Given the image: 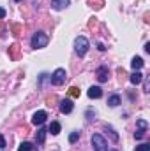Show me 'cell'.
I'll use <instances>...</instances> for the list:
<instances>
[{"mask_svg":"<svg viewBox=\"0 0 150 151\" xmlns=\"http://www.w3.org/2000/svg\"><path fill=\"white\" fill-rule=\"evenodd\" d=\"M73 109H74V104H73V100H71V99H64V100L60 102V113H62V114L73 113Z\"/></svg>","mask_w":150,"mask_h":151,"instance_id":"5","label":"cell"},{"mask_svg":"<svg viewBox=\"0 0 150 151\" xmlns=\"http://www.w3.org/2000/svg\"><path fill=\"white\" fill-rule=\"evenodd\" d=\"M78 139H79V132H73V134L69 135V142H71V144H74Z\"/></svg>","mask_w":150,"mask_h":151,"instance_id":"17","label":"cell"},{"mask_svg":"<svg viewBox=\"0 0 150 151\" xmlns=\"http://www.w3.org/2000/svg\"><path fill=\"white\" fill-rule=\"evenodd\" d=\"M48 42H50V39H48V35H46L44 32H36V34L32 35V39H30V46H32L34 49H42V47H46Z\"/></svg>","mask_w":150,"mask_h":151,"instance_id":"1","label":"cell"},{"mask_svg":"<svg viewBox=\"0 0 150 151\" xmlns=\"http://www.w3.org/2000/svg\"><path fill=\"white\" fill-rule=\"evenodd\" d=\"M108 151H117V150H108Z\"/></svg>","mask_w":150,"mask_h":151,"instance_id":"26","label":"cell"},{"mask_svg":"<svg viewBox=\"0 0 150 151\" xmlns=\"http://www.w3.org/2000/svg\"><path fill=\"white\" fill-rule=\"evenodd\" d=\"M66 79H67V74H66V70H64V69H57L53 74L50 76V83H51V84H55V86L64 84V83H66Z\"/></svg>","mask_w":150,"mask_h":151,"instance_id":"4","label":"cell"},{"mask_svg":"<svg viewBox=\"0 0 150 151\" xmlns=\"http://www.w3.org/2000/svg\"><path fill=\"white\" fill-rule=\"evenodd\" d=\"M88 47H90V44H88V39L87 37L78 35V37L74 39V53L78 56H85L87 51H88Z\"/></svg>","mask_w":150,"mask_h":151,"instance_id":"2","label":"cell"},{"mask_svg":"<svg viewBox=\"0 0 150 151\" xmlns=\"http://www.w3.org/2000/svg\"><path fill=\"white\" fill-rule=\"evenodd\" d=\"M108 74H110L108 67H106V65H101V67L97 69V81H99V83H106L108 77H110Z\"/></svg>","mask_w":150,"mask_h":151,"instance_id":"6","label":"cell"},{"mask_svg":"<svg viewBox=\"0 0 150 151\" xmlns=\"http://www.w3.org/2000/svg\"><path fill=\"white\" fill-rule=\"evenodd\" d=\"M34 150H36V146L30 144V142H21L20 148H18V151H34Z\"/></svg>","mask_w":150,"mask_h":151,"instance_id":"15","label":"cell"},{"mask_svg":"<svg viewBox=\"0 0 150 151\" xmlns=\"http://www.w3.org/2000/svg\"><path fill=\"white\" fill-rule=\"evenodd\" d=\"M5 148V139H4V135H0V150H4Z\"/></svg>","mask_w":150,"mask_h":151,"instance_id":"23","label":"cell"},{"mask_svg":"<svg viewBox=\"0 0 150 151\" xmlns=\"http://www.w3.org/2000/svg\"><path fill=\"white\" fill-rule=\"evenodd\" d=\"M145 134H147V130H140V128H138V130L134 132V137H136V139H143Z\"/></svg>","mask_w":150,"mask_h":151,"instance_id":"19","label":"cell"},{"mask_svg":"<svg viewBox=\"0 0 150 151\" xmlns=\"http://www.w3.org/2000/svg\"><path fill=\"white\" fill-rule=\"evenodd\" d=\"M95 118V111H92V109H88L87 111V121H92Z\"/></svg>","mask_w":150,"mask_h":151,"instance_id":"21","label":"cell"},{"mask_svg":"<svg viewBox=\"0 0 150 151\" xmlns=\"http://www.w3.org/2000/svg\"><path fill=\"white\" fill-rule=\"evenodd\" d=\"M4 18H5V9L0 7V19H4Z\"/></svg>","mask_w":150,"mask_h":151,"instance_id":"24","label":"cell"},{"mask_svg":"<svg viewBox=\"0 0 150 151\" xmlns=\"http://www.w3.org/2000/svg\"><path fill=\"white\" fill-rule=\"evenodd\" d=\"M118 104H120V97L118 95H110L108 97V106L110 107H117Z\"/></svg>","mask_w":150,"mask_h":151,"instance_id":"14","label":"cell"},{"mask_svg":"<svg viewBox=\"0 0 150 151\" xmlns=\"http://www.w3.org/2000/svg\"><path fill=\"white\" fill-rule=\"evenodd\" d=\"M46 134H48V130H46V128H42V127H39L37 134H36V141H37V144H42V142H44Z\"/></svg>","mask_w":150,"mask_h":151,"instance_id":"11","label":"cell"},{"mask_svg":"<svg viewBox=\"0 0 150 151\" xmlns=\"http://www.w3.org/2000/svg\"><path fill=\"white\" fill-rule=\"evenodd\" d=\"M69 4H71V0H51V7L55 11H62L66 7H69Z\"/></svg>","mask_w":150,"mask_h":151,"instance_id":"8","label":"cell"},{"mask_svg":"<svg viewBox=\"0 0 150 151\" xmlns=\"http://www.w3.org/2000/svg\"><path fill=\"white\" fill-rule=\"evenodd\" d=\"M143 65H145V62H143V58H140V56H134L133 62H131V67H133L134 70H141Z\"/></svg>","mask_w":150,"mask_h":151,"instance_id":"10","label":"cell"},{"mask_svg":"<svg viewBox=\"0 0 150 151\" xmlns=\"http://www.w3.org/2000/svg\"><path fill=\"white\" fill-rule=\"evenodd\" d=\"M48 132H50V134H53V135H58V134H60V123H58V121H51V125H50Z\"/></svg>","mask_w":150,"mask_h":151,"instance_id":"13","label":"cell"},{"mask_svg":"<svg viewBox=\"0 0 150 151\" xmlns=\"http://www.w3.org/2000/svg\"><path fill=\"white\" fill-rule=\"evenodd\" d=\"M92 146L95 151H108V142L101 134H94L92 135Z\"/></svg>","mask_w":150,"mask_h":151,"instance_id":"3","label":"cell"},{"mask_svg":"<svg viewBox=\"0 0 150 151\" xmlns=\"http://www.w3.org/2000/svg\"><path fill=\"white\" fill-rule=\"evenodd\" d=\"M46 118H48L46 111H37V113H34V116H32V123L41 127V125H42V123L46 121Z\"/></svg>","mask_w":150,"mask_h":151,"instance_id":"7","label":"cell"},{"mask_svg":"<svg viewBox=\"0 0 150 151\" xmlns=\"http://www.w3.org/2000/svg\"><path fill=\"white\" fill-rule=\"evenodd\" d=\"M134 151H150V144H147V142H143V144L136 146V150H134Z\"/></svg>","mask_w":150,"mask_h":151,"instance_id":"18","label":"cell"},{"mask_svg":"<svg viewBox=\"0 0 150 151\" xmlns=\"http://www.w3.org/2000/svg\"><path fill=\"white\" fill-rule=\"evenodd\" d=\"M136 127H138L140 130H147V128H149V123H147L145 119H138V121H136Z\"/></svg>","mask_w":150,"mask_h":151,"instance_id":"16","label":"cell"},{"mask_svg":"<svg viewBox=\"0 0 150 151\" xmlns=\"http://www.w3.org/2000/svg\"><path fill=\"white\" fill-rule=\"evenodd\" d=\"M87 95H88L90 99H101V97H103V90H101L99 86H90L88 91H87Z\"/></svg>","mask_w":150,"mask_h":151,"instance_id":"9","label":"cell"},{"mask_svg":"<svg viewBox=\"0 0 150 151\" xmlns=\"http://www.w3.org/2000/svg\"><path fill=\"white\" fill-rule=\"evenodd\" d=\"M69 93H71V97H79V90L73 86V88H69Z\"/></svg>","mask_w":150,"mask_h":151,"instance_id":"22","label":"cell"},{"mask_svg":"<svg viewBox=\"0 0 150 151\" xmlns=\"http://www.w3.org/2000/svg\"><path fill=\"white\" fill-rule=\"evenodd\" d=\"M106 130H110V135H111V139H113V141H118V135H117V132L113 130L111 127H108V125H106Z\"/></svg>","mask_w":150,"mask_h":151,"instance_id":"20","label":"cell"},{"mask_svg":"<svg viewBox=\"0 0 150 151\" xmlns=\"http://www.w3.org/2000/svg\"><path fill=\"white\" fill-rule=\"evenodd\" d=\"M14 2H23V0H14Z\"/></svg>","mask_w":150,"mask_h":151,"instance_id":"25","label":"cell"},{"mask_svg":"<svg viewBox=\"0 0 150 151\" xmlns=\"http://www.w3.org/2000/svg\"><path fill=\"white\" fill-rule=\"evenodd\" d=\"M129 81H131L133 84H140V83L143 81V74H141L140 70H134V72L131 74V77H129Z\"/></svg>","mask_w":150,"mask_h":151,"instance_id":"12","label":"cell"}]
</instances>
